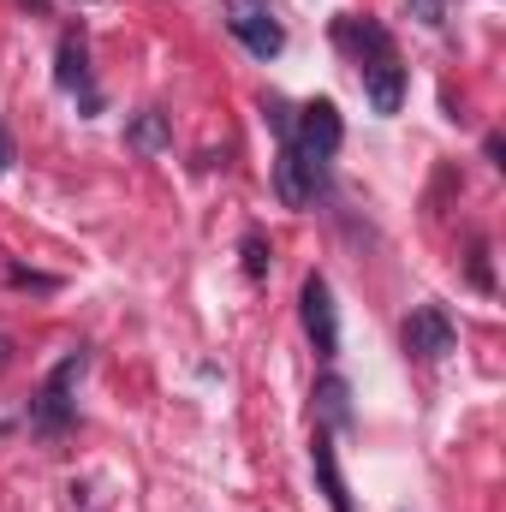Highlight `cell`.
<instances>
[{
    "instance_id": "6da1fadb",
    "label": "cell",
    "mask_w": 506,
    "mask_h": 512,
    "mask_svg": "<svg viewBox=\"0 0 506 512\" xmlns=\"http://www.w3.org/2000/svg\"><path fill=\"white\" fill-rule=\"evenodd\" d=\"M84 364H90V352L78 346V352H66L54 370H48V382L36 393V405H30V423H36V435H66L72 429V387L84 376Z\"/></svg>"
},
{
    "instance_id": "7a4b0ae2",
    "label": "cell",
    "mask_w": 506,
    "mask_h": 512,
    "mask_svg": "<svg viewBox=\"0 0 506 512\" xmlns=\"http://www.w3.org/2000/svg\"><path fill=\"white\" fill-rule=\"evenodd\" d=\"M399 340H405V352H411V358H423V364H441V358H453V346H459V328H453L447 304H417V310L405 316Z\"/></svg>"
},
{
    "instance_id": "3957f363",
    "label": "cell",
    "mask_w": 506,
    "mask_h": 512,
    "mask_svg": "<svg viewBox=\"0 0 506 512\" xmlns=\"http://www.w3.org/2000/svg\"><path fill=\"white\" fill-rule=\"evenodd\" d=\"M227 30L251 48L256 60H274L286 48V30H280V18H274L268 0H227Z\"/></svg>"
},
{
    "instance_id": "277c9868",
    "label": "cell",
    "mask_w": 506,
    "mask_h": 512,
    "mask_svg": "<svg viewBox=\"0 0 506 512\" xmlns=\"http://www.w3.org/2000/svg\"><path fill=\"white\" fill-rule=\"evenodd\" d=\"M298 316H304V334H310L316 358H340V316H334V292H328L322 274L304 280V292H298Z\"/></svg>"
},
{
    "instance_id": "5b68a950",
    "label": "cell",
    "mask_w": 506,
    "mask_h": 512,
    "mask_svg": "<svg viewBox=\"0 0 506 512\" xmlns=\"http://www.w3.org/2000/svg\"><path fill=\"white\" fill-rule=\"evenodd\" d=\"M54 84H60V90H72V96L84 102V114H96V108H102V96H96V84H90V48H84V36H78V30H66V36H60V48H54Z\"/></svg>"
},
{
    "instance_id": "8992f818",
    "label": "cell",
    "mask_w": 506,
    "mask_h": 512,
    "mask_svg": "<svg viewBox=\"0 0 506 512\" xmlns=\"http://www.w3.org/2000/svg\"><path fill=\"white\" fill-rule=\"evenodd\" d=\"M358 78H364V96H370L376 114H399V102H405V66H399V54H376V60H364Z\"/></svg>"
},
{
    "instance_id": "52a82bcc",
    "label": "cell",
    "mask_w": 506,
    "mask_h": 512,
    "mask_svg": "<svg viewBox=\"0 0 506 512\" xmlns=\"http://www.w3.org/2000/svg\"><path fill=\"white\" fill-rule=\"evenodd\" d=\"M334 42L364 66V60H376V54H393V36L381 30L376 18H364V12H340L334 18Z\"/></svg>"
},
{
    "instance_id": "ba28073f",
    "label": "cell",
    "mask_w": 506,
    "mask_h": 512,
    "mask_svg": "<svg viewBox=\"0 0 506 512\" xmlns=\"http://www.w3.org/2000/svg\"><path fill=\"white\" fill-rule=\"evenodd\" d=\"M310 465H316V483H322V495H328V507L334 512H358L352 507V489H346V477H340V459H334V441L316 429V441H310Z\"/></svg>"
},
{
    "instance_id": "9c48e42d",
    "label": "cell",
    "mask_w": 506,
    "mask_h": 512,
    "mask_svg": "<svg viewBox=\"0 0 506 512\" xmlns=\"http://www.w3.org/2000/svg\"><path fill=\"white\" fill-rule=\"evenodd\" d=\"M126 143L137 149V155H161V149L173 143V120H167L161 108H143V114L126 126Z\"/></svg>"
},
{
    "instance_id": "30bf717a",
    "label": "cell",
    "mask_w": 506,
    "mask_h": 512,
    "mask_svg": "<svg viewBox=\"0 0 506 512\" xmlns=\"http://www.w3.org/2000/svg\"><path fill=\"white\" fill-rule=\"evenodd\" d=\"M316 417L328 429H352V387L340 382V376H322L316 382Z\"/></svg>"
},
{
    "instance_id": "8fae6325",
    "label": "cell",
    "mask_w": 506,
    "mask_h": 512,
    "mask_svg": "<svg viewBox=\"0 0 506 512\" xmlns=\"http://www.w3.org/2000/svg\"><path fill=\"white\" fill-rule=\"evenodd\" d=\"M239 256H245V274H251V280H268V262H274V251H268V239H262V233H245Z\"/></svg>"
},
{
    "instance_id": "7c38bea8",
    "label": "cell",
    "mask_w": 506,
    "mask_h": 512,
    "mask_svg": "<svg viewBox=\"0 0 506 512\" xmlns=\"http://www.w3.org/2000/svg\"><path fill=\"white\" fill-rule=\"evenodd\" d=\"M405 12H411L417 24H429V30H447V18H453V0H405Z\"/></svg>"
},
{
    "instance_id": "4fadbf2b",
    "label": "cell",
    "mask_w": 506,
    "mask_h": 512,
    "mask_svg": "<svg viewBox=\"0 0 506 512\" xmlns=\"http://www.w3.org/2000/svg\"><path fill=\"white\" fill-rule=\"evenodd\" d=\"M471 280H477L483 292L495 286V274H489V251H483V245H477V256H471Z\"/></svg>"
},
{
    "instance_id": "5bb4252c",
    "label": "cell",
    "mask_w": 506,
    "mask_h": 512,
    "mask_svg": "<svg viewBox=\"0 0 506 512\" xmlns=\"http://www.w3.org/2000/svg\"><path fill=\"white\" fill-rule=\"evenodd\" d=\"M6 167H12V131L0 126V173H6Z\"/></svg>"
},
{
    "instance_id": "9a60e30c",
    "label": "cell",
    "mask_w": 506,
    "mask_h": 512,
    "mask_svg": "<svg viewBox=\"0 0 506 512\" xmlns=\"http://www.w3.org/2000/svg\"><path fill=\"white\" fill-rule=\"evenodd\" d=\"M12 352H18V346H12V340H6V334H0V376H6V370H12Z\"/></svg>"
},
{
    "instance_id": "2e32d148",
    "label": "cell",
    "mask_w": 506,
    "mask_h": 512,
    "mask_svg": "<svg viewBox=\"0 0 506 512\" xmlns=\"http://www.w3.org/2000/svg\"><path fill=\"white\" fill-rule=\"evenodd\" d=\"M18 6H24V12H48V0H18Z\"/></svg>"
}]
</instances>
